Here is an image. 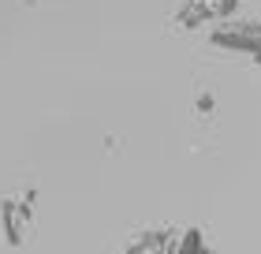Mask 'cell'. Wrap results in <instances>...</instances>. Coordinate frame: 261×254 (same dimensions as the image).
<instances>
[{
    "mask_svg": "<svg viewBox=\"0 0 261 254\" xmlns=\"http://www.w3.org/2000/svg\"><path fill=\"white\" fill-rule=\"evenodd\" d=\"M213 49H228V53H257L261 49V19H220L209 30Z\"/></svg>",
    "mask_w": 261,
    "mask_h": 254,
    "instance_id": "1",
    "label": "cell"
},
{
    "mask_svg": "<svg viewBox=\"0 0 261 254\" xmlns=\"http://www.w3.org/2000/svg\"><path fill=\"white\" fill-rule=\"evenodd\" d=\"M254 64H261V56H254Z\"/></svg>",
    "mask_w": 261,
    "mask_h": 254,
    "instance_id": "6",
    "label": "cell"
},
{
    "mask_svg": "<svg viewBox=\"0 0 261 254\" xmlns=\"http://www.w3.org/2000/svg\"><path fill=\"white\" fill-rule=\"evenodd\" d=\"M194 108H198V116H213V108H217V98H213V94H198Z\"/></svg>",
    "mask_w": 261,
    "mask_h": 254,
    "instance_id": "5",
    "label": "cell"
},
{
    "mask_svg": "<svg viewBox=\"0 0 261 254\" xmlns=\"http://www.w3.org/2000/svg\"><path fill=\"white\" fill-rule=\"evenodd\" d=\"M34 202H38V191L34 187L22 198H4L0 202V228H4V243L8 247H22L27 228L34 224Z\"/></svg>",
    "mask_w": 261,
    "mask_h": 254,
    "instance_id": "2",
    "label": "cell"
},
{
    "mask_svg": "<svg viewBox=\"0 0 261 254\" xmlns=\"http://www.w3.org/2000/svg\"><path fill=\"white\" fill-rule=\"evenodd\" d=\"M172 236L175 232L149 228V232H142V236H135L127 243V254H172Z\"/></svg>",
    "mask_w": 261,
    "mask_h": 254,
    "instance_id": "4",
    "label": "cell"
},
{
    "mask_svg": "<svg viewBox=\"0 0 261 254\" xmlns=\"http://www.w3.org/2000/svg\"><path fill=\"white\" fill-rule=\"evenodd\" d=\"M239 11V0H183L175 8V27L179 30H198L205 22H220L231 19Z\"/></svg>",
    "mask_w": 261,
    "mask_h": 254,
    "instance_id": "3",
    "label": "cell"
}]
</instances>
